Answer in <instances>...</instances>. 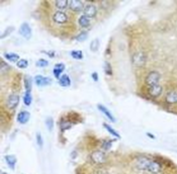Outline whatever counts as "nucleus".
Here are the masks:
<instances>
[{
  "mask_svg": "<svg viewBox=\"0 0 177 174\" xmlns=\"http://www.w3.org/2000/svg\"><path fill=\"white\" fill-rule=\"evenodd\" d=\"M35 139H37L38 146L40 147V148H43V146H44V140H43V137H42V135L40 133H37V135H35Z\"/></svg>",
  "mask_w": 177,
  "mask_h": 174,
  "instance_id": "31",
  "label": "nucleus"
},
{
  "mask_svg": "<svg viewBox=\"0 0 177 174\" xmlns=\"http://www.w3.org/2000/svg\"><path fill=\"white\" fill-rule=\"evenodd\" d=\"M34 82L38 86H46V85H50L52 83V79L42 75H38L34 77Z\"/></svg>",
  "mask_w": 177,
  "mask_h": 174,
  "instance_id": "11",
  "label": "nucleus"
},
{
  "mask_svg": "<svg viewBox=\"0 0 177 174\" xmlns=\"http://www.w3.org/2000/svg\"><path fill=\"white\" fill-rule=\"evenodd\" d=\"M0 69H1L2 72L3 71H8L10 69V66H9L7 63H5L4 60H1L0 61Z\"/></svg>",
  "mask_w": 177,
  "mask_h": 174,
  "instance_id": "34",
  "label": "nucleus"
},
{
  "mask_svg": "<svg viewBox=\"0 0 177 174\" xmlns=\"http://www.w3.org/2000/svg\"><path fill=\"white\" fill-rule=\"evenodd\" d=\"M69 7L71 10L75 11V12H80L82 10H84V4H83L82 1H79V0H72V1H69Z\"/></svg>",
  "mask_w": 177,
  "mask_h": 174,
  "instance_id": "8",
  "label": "nucleus"
},
{
  "mask_svg": "<svg viewBox=\"0 0 177 174\" xmlns=\"http://www.w3.org/2000/svg\"><path fill=\"white\" fill-rule=\"evenodd\" d=\"M19 34H20L24 38H27V40H30L31 38V28L27 22H23V24L20 25V27H19Z\"/></svg>",
  "mask_w": 177,
  "mask_h": 174,
  "instance_id": "7",
  "label": "nucleus"
},
{
  "mask_svg": "<svg viewBox=\"0 0 177 174\" xmlns=\"http://www.w3.org/2000/svg\"><path fill=\"white\" fill-rule=\"evenodd\" d=\"M103 127H104V128L106 129V130H107V131L109 132V133H110V134L112 135V136H114L115 138H117V139H120V138H121V136H120V135H118L117 132L115 131V130H114V129H112L109 125L105 124V122H104V124H103Z\"/></svg>",
  "mask_w": 177,
  "mask_h": 174,
  "instance_id": "24",
  "label": "nucleus"
},
{
  "mask_svg": "<svg viewBox=\"0 0 177 174\" xmlns=\"http://www.w3.org/2000/svg\"><path fill=\"white\" fill-rule=\"evenodd\" d=\"M23 102H24L25 105H27V106L31 105V92L25 91L24 95H23Z\"/></svg>",
  "mask_w": 177,
  "mask_h": 174,
  "instance_id": "27",
  "label": "nucleus"
},
{
  "mask_svg": "<svg viewBox=\"0 0 177 174\" xmlns=\"http://www.w3.org/2000/svg\"><path fill=\"white\" fill-rule=\"evenodd\" d=\"M97 107H98L99 111H100L102 112V114H103L105 115V117L108 118L109 121H112V122H114V121H115V118H114V117L110 114V111H109L108 109L106 108L104 105H102V104H98Z\"/></svg>",
  "mask_w": 177,
  "mask_h": 174,
  "instance_id": "15",
  "label": "nucleus"
},
{
  "mask_svg": "<svg viewBox=\"0 0 177 174\" xmlns=\"http://www.w3.org/2000/svg\"><path fill=\"white\" fill-rule=\"evenodd\" d=\"M19 103V96L15 93H11L10 95L8 96L7 101H6V105L9 109H14Z\"/></svg>",
  "mask_w": 177,
  "mask_h": 174,
  "instance_id": "6",
  "label": "nucleus"
},
{
  "mask_svg": "<svg viewBox=\"0 0 177 174\" xmlns=\"http://www.w3.org/2000/svg\"><path fill=\"white\" fill-rule=\"evenodd\" d=\"M95 174H106L103 170H98V171H96V173Z\"/></svg>",
  "mask_w": 177,
  "mask_h": 174,
  "instance_id": "39",
  "label": "nucleus"
},
{
  "mask_svg": "<svg viewBox=\"0 0 177 174\" xmlns=\"http://www.w3.org/2000/svg\"><path fill=\"white\" fill-rule=\"evenodd\" d=\"M72 125H73V122H71L69 121H62V122H61V125H60L61 131L64 132V131L69 130V129L72 128Z\"/></svg>",
  "mask_w": 177,
  "mask_h": 174,
  "instance_id": "21",
  "label": "nucleus"
},
{
  "mask_svg": "<svg viewBox=\"0 0 177 174\" xmlns=\"http://www.w3.org/2000/svg\"><path fill=\"white\" fill-rule=\"evenodd\" d=\"M70 55H71V57L74 58V59H76V60H81L82 58H83V53H82V51L74 50V51H72V52L70 53Z\"/></svg>",
  "mask_w": 177,
  "mask_h": 174,
  "instance_id": "23",
  "label": "nucleus"
},
{
  "mask_svg": "<svg viewBox=\"0 0 177 174\" xmlns=\"http://www.w3.org/2000/svg\"><path fill=\"white\" fill-rule=\"evenodd\" d=\"M91 76H92V79L94 80V81H98V74L96 72H93Z\"/></svg>",
  "mask_w": 177,
  "mask_h": 174,
  "instance_id": "37",
  "label": "nucleus"
},
{
  "mask_svg": "<svg viewBox=\"0 0 177 174\" xmlns=\"http://www.w3.org/2000/svg\"><path fill=\"white\" fill-rule=\"evenodd\" d=\"M65 70V65H64L63 63H58L55 65L54 67V70H53V73L55 77H56L57 79H60L61 78V74H62L63 71Z\"/></svg>",
  "mask_w": 177,
  "mask_h": 174,
  "instance_id": "14",
  "label": "nucleus"
},
{
  "mask_svg": "<svg viewBox=\"0 0 177 174\" xmlns=\"http://www.w3.org/2000/svg\"><path fill=\"white\" fill-rule=\"evenodd\" d=\"M90 159H91L92 162L96 164V165H101V164H103L106 161V155L103 151L97 150L91 153Z\"/></svg>",
  "mask_w": 177,
  "mask_h": 174,
  "instance_id": "2",
  "label": "nucleus"
},
{
  "mask_svg": "<svg viewBox=\"0 0 177 174\" xmlns=\"http://www.w3.org/2000/svg\"><path fill=\"white\" fill-rule=\"evenodd\" d=\"M112 142L114 141H111V140H108V141H104L103 143H102V149H103L104 151H108L109 149H110L111 145H112Z\"/></svg>",
  "mask_w": 177,
  "mask_h": 174,
  "instance_id": "32",
  "label": "nucleus"
},
{
  "mask_svg": "<svg viewBox=\"0 0 177 174\" xmlns=\"http://www.w3.org/2000/svg\"><path fill=\"white\" fill-rule=\"evenodd\" d=\"M16 65H17L18 68L24 69V68H27V67L28 66V62H27V60H25V59H20L16 63Z\"/></svg>",
  "mask_w": 177,
  "mask_h": 174,
  "instance_id": "28",
  "label": "nucleus"
},
{
  "mask_svg": "<svg viewBox=\"0 0 177 174\" xmlns=\"http://www.w3.org/2000/svg\"><path fill=\"white\" fill-rule=\"evenodd\" d=\"M53 20L56 22V24H64L68 21V15H67L65 12L63 11H56L53 15Z\"/></svg>",
  "mask_w": 177,
  "mask_h": 174,
  "instance_id": "5",
  "label": "nucleus"
},
{
  "mask_svg": "<svg viewBox=\"0 0 177 174\" xmlns=\"http://www.w3.org/2000/svg\"><path fill=\"white\" fill-rule=\"evenodd\" d=\"M136 167L142 171H147L152 174L162 173V165L158 161L148 157H138L136 160Z\"/></svg>",
  "mask_w": 177,
  "mask_h": 174,
  "instance_id": "1",
  "label": "nucleus"
},
{
  "mask_svg": "<svg viewBox=\"0 0 177 174\" xmlns=\"http://www.w3.org/2000/svg\"><path fill=\"white\" fill-rule=\"evenodd\" d=\"M59 83H60V85L63 87H69L71 85V80L68 75H63V76H61V78L59 79Z\"/></svg>",
  "mask_w": 177,
  "mask_h": 174,
  "instance_id": "19",
  "label": "nucleus"
},
{
  "mask_svg": "<svg viewBox=\"0 0 177 174\" xmlns=\"http://www.w3.org/2000/svg\"><path fill=\"white\" fill-rule=\"evenodd\" d=\"M147 136L149 137V138H151V139H155V136L152 135V134H150V133H147Z\"/></svg>",
  "mask_w": 177,
  "mask_h": 174,
  "instance_id": "38",
  "label": "nucleus"
},
{
  "mask_svg": "<svg viewBox=\"0 0 177 174\" xmlns=\"http://www.w3.org/2000/svg\"><path fill=\"white\" fill-rule=\"evenodd\" d=\"M162 91H163V88L160 84L154 85V86L148 88V93H149V95L152 96V97H154V98L159 97V96L161 95V93H162Z\"/></svg>",
  "mask_w": 177,
  "mask_h": 174,
  "instance_id": "9",
  "label": "nucleus"
},
{
  "mask_svg": "<svg viewBox=\"0 0 177 174\" xmlns=\"http://www.w3.org/2000/svg\"><path fill=\"white\" fill-rule=\"evenodd\" d=\"M5 161H6V163L8 164V166L13 170L15 164H16V157H15L14 155H6Z\"/></svg>",
  "mask_w": 177,
  "mask_h": 174,
  "instance_id": "16",
  "label": "nucleus"
},
{
  "mask_svg": "<svg viewBox=\"0 0 177 174\" xmlns=\"http://www.w3.org/2000/svg\"><path fill=\"white\" fill-rule=\"evenodd\" d=\"M4 57L7 59L8 61H10V62H18L19 60V56L17 54H15V53H5L4 54Z\"/></svg>",
  "mask_w": 177,
  "mask_h": 174,
  "instance_id": "20",
  "label": "nucleus"
},
{
  "mask_svg": "<svg viewBox=\"0 0 177 174\" xmlns=\"http://www.w3.org/2000/svg\"><path fill=\"white\" fill-rule=\"evenodd\" d=\"M55 6L62 11L69 6V1H67V0H57V1H55Z\"/></svg>",
  "mask_w": 177,
  "mask_h": 174,
  "instance_id": "17",
  "label": "nucleus"
},
{
  "mask_svg": "<svg viewBox=\"0 0 177 174\" xmlns=\"http://www.w3.org/2000/svg\"><path fill=\"white\" fill-rule=\"evenodd\" d=\"M35 65H37L38 67H47L48 65H49V61H47L45 59H40L37 63H35Z\"/></svg>",
  "mask_w": 177,
  "mask_h": 174,
  "instance_id": "35",
  "label": "nucleus"
},
{
  "mask_svg": "<svg viewBox=\"0 0 177 174\" xmlns=\"http://www.w3.org/2000/svg\"><path fill=\"white\" fill-rule=\"evenodd\" d=\"M46 125H47L48 130H49L50 132H52L53 128H54V120H53V118H51V117L48 118L47 120H46Z\"/></svg>",
  "mask_w": 177,
  "mask_h": 174,
  "instance_id": "29",
  "label": "nucleus"
},
{
  "mask_svg": "<svg viewBox=\"0 0 177 174\" xmlns=\"http://www.w3.org/2000/svg\"><path fill=\"white\" fill-rule=\"evenodd\" d=\"M160 80V73L157 71H151L146 77V85L148 87H152L154 85L159 84Z\"/></svg>",
  "mask_w": 177,
  "mask_h": 174,
  "instance_id": "3",
  "label": "nucleus"
},
{
  "mask_svg": "<svg viewBox=\"0 0 177 174\" xmlns=\"http://www.w3.org/2000/svg\"><path fill=\"white\" fill-rule=\"evenodd\" d=\"M43 53L47 54L48 56L51 57V58H54L55 55H56V52H55V51H48V52H44V51H43Z\"/></svg>",
  "mask_w": 177,
  "mask_h": 174,
  "instance_id": "36",
  "label": "nucleus"
},
{
  "mask_svg": "<svg viewBox=\"0 0 177 174\" xmlns=\"http://www.w3.org/2000/svg\"><path fill=\"white\" fill-rule=\"evenodd\" d=\"M24 87H25V91L27 92L31 91V79L28 78L27 76H25V78H24Z\"/></svg>",
  "mask_w": 177,
  "mask_h": 174,
  "instance_id": "26",
  "label": "nucleus"
},
{
  "mask_svg": "<svg viewBox=\"0 0 177 174\" xmlns=\"http://www.w3.org/2000/svg\"><path fill=\"white\" fill-rule=\"evenodd\" d=\"M13 31H14V27H7L4 31H3V34H1V38H5L6 37H8V35L10 34Z\"/></svg>",
  "mask_w": 177,
  "mask_h": 174,
  "instance_id": "33",
  "label": "nucleus"
},
{
  "mask_svg": "<svg viewBox=\"0 0 177 174\" xmlns=\"http://www.w3.org/2000/svg\"><path fill=\"white\" fill-rule=\"evenodd\" d=\"M147 56L144 52H137L133 55V63L138 67H142L146 64Z\"/></svg>",
  "mask_w": 177,
  "mask_h": 174,
  "instance_id": "4",
  "label": "nucleus"
},
{
  "mask_svg": "<svg viewBox=\"0 0 177 174\" xmlns=\"http://www.w3.org/2000/svg\"><path fill=\"white\" fill-rule=\"evenodd\" d=\"M96 13H97V9L93 4H87L84 7V10H83V14L89 18L94 17Z\"/></svg>",
  "mask_w": 177,
  "mask_h": 174,
  "instance_id": "10",
  "label": "nucleus"
},
{
  "mask_svg": "<svg viewBox=\"0 0 177 174\" xmlns=\"http://www.w3.org/2000/svg\"><path fill=\"white\" fill-rule=\"evenodd\" d=\"M30 118H31L30 112L27 111H22L17 114V121L19 122V124L24 125L30 121Z\"/></svg>",
  "mask_w": 177,
  "mask_h": 174,
  "instance_id": "12",
  "label": "nucleus"
},
{
  "mask_svg": "<svg viewBox=\"0 0 177 174\" xmlns=\"http://www.w3.org/2000/svg\"><path fill=\"white\" fill-rule=\"evenodd\" d=\"M78 24H80V27H88L90 25V18L87 17V16H85V15L83 14L79 17Z\"/></svg>",
  "mask_w": 177,
  "mask_h": 174,
  "instance_id": "18",
  "label": "nucleus"
},
{
  "mask_svg": "<svg viewBox=\"0 0 177 174\" xmlns=\"http://www.w3.org/2000/svg\"><path fill=\"white\" fill-rule=\"evenodd\" d=\"M87 37H88L87 31H81V33L78 34L75 37V40L77 42H84L86 38H87Z\"/></svg>",
  "mask_w": 177,
  "mask_h": 174,
  "instance_id": "25",
  "label": "nucleus"
},
{
  "mask_svg": "<svg viewBox=\"0 0 177 174\" xmlns=\"http://www.w3.org/2000/svg\"><path fill=\"white\" fill-rule=\"evenodd\" d=\"M166 102L169 104H174L177 103V91L176 90H172V91L168 92L166 94Z\"/></svg>",
  "mask_w": 177,
  "mask_h": 174,
  "instance_id": "13",
  "label": "nucleus"
},
{
  "mask_svg": "<svg viewBox=\"0 0 177 174\" xmlns=\"http://www.w3.org/2000/svg\"><path fill=\"white\" fill-rule=\"evenodd\" d=\"M99 49V40L98 38H94L91 43H90V50L91 52H96Z\"/></svg>",
  "mask_w": 177,
  "mask_h": 174,
  "instance_id": "22",
  "label": "nucleus"
},
{
  "mask_svg": "<svg viewBox=\"0 0 177 174\" xmlns=\"http://www.w3.org/2000/svg\"><path fill=\"white\" fill-rule=\"evenodd\" d=\"M104 72H105L106 75H108V76H111L112 75L111 66H110V64H109L108 62H105L104 63Z\"/></svg>",
  "mask_w": 177,
  "mask_h": 174,
  "instance_id": "30",
  "label": "nucleus"
}]
</instances>
